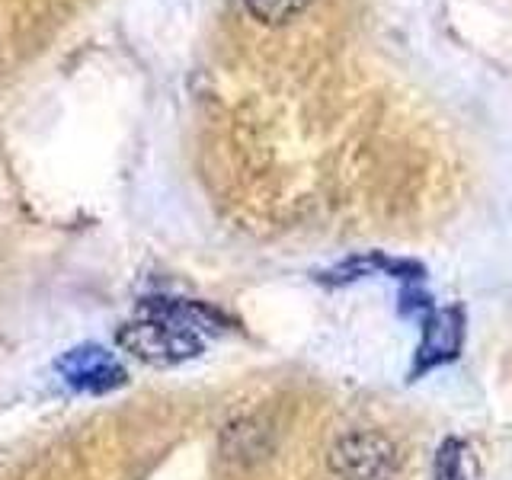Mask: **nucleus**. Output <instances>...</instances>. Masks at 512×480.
Returning <instances> with one entry per match:
<instances>
[{"label": "nucleus", "mask_w": 512, "mask_h": 480, "mask_svg": "<svg viewBox=\"0 0 512 480\" xmlns=\"http://www.w3.org/2000/svg\"><path fill=\"white\" fill-rule=\"evenodd\" d=\"M311 4L314 0H244L250 16L260 20L263 26H282L288 20H295V16L304 13Z\"/></svg>", "instance_id": "423d86ee"}, {"label": "nucleus", "mask_w": 512, "mask_h": 480, "mask_svg": "<svg viewBox=\"0 0 512 480\" xmlns=\"http://www.w3.org/2000/svg\"><path fill=\"white\" fill-rule=\"evenodd\" d=\"M327 468L336 480H397L400 452L381 432L352 429L333 442Z\"/></svg>", "instance_id": "f03ea898"}, {"label": "nucleus", "mask_w": 512, "mask_h": 480, "mask_svg": "<svg viewBox=\"0 0 512 480\" xmlns=\"http://www.w3.org/2000/svg\"><path fill=\"white\" fill-rule=\"evenodd\" d=\"M221 448L228 458L247 461V458H260L269 452V429L256 420H237L224 429L221 436Z\"/></svg>", "instance_id": "39448f33"}, {"label": "nucleus", "mask_w": 512, "mask_h": 480, "mask_svg": "<svg viewBox=\"0 0 512 480\" xmlns=\"http://www.w3.org/2000/svg\"><path fill=\"white\" fill-rule=\"evenodd\" d=\"M224 330V317L196 301L154 298L144 304V314L119 330L122 349L148 365H180L196 359L205 349L202 333Z\"/></svg>", "instance_id": "f257e3e1"}, {"label": "nucleus", "mask_w": 512, "mask_h": 480, "mask_svg": "<svg viewBox=\"0 0 512 480\" xmlns=\"http://www.w3.org/2000/svg\"><path fill=\"white\" fill-rule=\"evenodd\" d=\"M58 368L80 391L100 394V391H112V388H119V384H125V368L112 359L106 349H96V346L71 349L68 356L58 362Z\"/></svg>", "instance_id": "20e7f679"}, {"label": "nucleus", "mask_w": 512, "mask_h": 480, "mask_svg": "<svg viewBox=\"0 0 512 480\" xmlns=\"http://www.w3.org/2000/svg\"><path fill=\"white\" fill-rule=\"evenodd\" d=\"M436 480H471L464 464V445L458 439H445L436 452Z\"/></svg>", "instance_id": "0eeeda50"}, {"label": "nucleus", "mask_w": 512, "mask_h": 480, "mask_svg": "<svg viewBox=\"0 0 512 480\" xmlns=\"http://www.w3.org/2000/svg\"><path fill=\"white\" fill-rule=\"evenodd\" d=\"M464 343V314L461 308H445V311H429L423 317V340L416 346V362H413V378H420L432 368L452 362Z\"/></svg>", "instance_id": "7ed1b4c3"}]
</instances>
